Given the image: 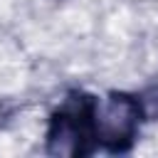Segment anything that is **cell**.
<instances>
[{"label":"cell","instance_id":"cell-1","mask_svg":"<svg viewBox=\"0 0 158 158\" xmlns=\"http://www.w3.org/2000/svg\"><path fill=\"white\" fill-rule=\"evenodd\" d=\"M99 99L86 91H69L64 101L49 114L44 151L57 158H81L99 148L96 136Z\"/></svg>","mask_w":158,"mask_h":158},{"label":"cell","instance_id":"cell-2","mask_svg":"<svg viewBox=\"0 0 158 158\" xmlns=\"http://www.w3.org/2000/svg\"><path fill=\"white\" fill-rule=\"evenodd\" d=\"M143 114L136 94L109 91L96 106L99 148L106 153H128L138 138Z\"/></svg>","mask_w":158,"mask_h":158},{"label":"cell","instance_id":"cell-3","mask_svg":"<svg viewBox=\"0 0 158 158\" xmlns=\"http://www.w3.org/2000/svg\"><path fill=\"white\" fill-rule=\"evenodd\" d=\"M136 99H138L143 121H158V81L146 84V86L136 94Z\"/></svg>","mask_w":158,"mask_h":158},{"label":"cell","instance_id":"cell-4","mask_svg":"<svg viewBox=\"0 0 158 158\" xmlns=\"http://www.w3.org/2000/svg\"><path fill=\"white\" fill-rule=\"evenodd\" d=\"M25 109V104L15 96H0V128H5L20 111Z\"/></svg>","mask_w":158,"mask_h":158}]
</instances>
